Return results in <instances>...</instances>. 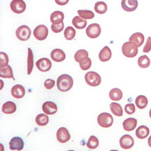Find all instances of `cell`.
<instances>
[{"instance_id": "cell-33", "label": "cell", "mask_w": 151, "mask_h": 151, "mask_svg": "<svg viewBox=\"0 0 151 151\" xmlns=\"http://www.w3.org/2000/svg\"><path fill=\"white\" fill-rule=\"evenodd\" d=\"M64 36L65 38L68 40H71L75 38L76 36V30L72 27H67L65 29V32H64Z\"/></svg>"}, {"instance_id": "cell-13", "label": "cell", "mask_w": 151, "mask_h": 151, "mask_svg": "<svg viewBox=\"0 0 151 151\" xmlns=\"http://www.w3.org/2000/svg\"><path fill=\"white\" fill-rule=\"evenodd\" d=\"M9 148L11 150H22L24 148V141L23 139L18 137H13L9 142Z\"/></svg>"}, {"instance_id": "cell-18", "label": "cell", "mask_w": 151, "mask_h": 151, "mask_svg": "<svg viewBox=\"0 0 151 151\" xmlns=\"http://www.w3.org/2000/svg\"><path fill=\"white\" fill-rule=\"evenodd\" d=\"M112 56L111 50L108 46H105L99 52V59L102 62H106L111 59Z\"/></svg>"}, {"instance_id": "cell-15", "label": "cell", "mask_w": 151, "mask_h": 151, "mask_svg": "<svg viewBox=\"0 0 151 151\" xmlns=\"http://www.w3.org/2000/svg\"><path fill=\"white\" fill-rule=\"evenodd\" d=\"M11 95L16 99L23 98L25 95V89L22 85L16 84L11 88Z\"/></svg>"}, {"instance_id": "cell-16", "label": "cell", "mask_w": 151, "mask_h": 151, "mask_svg": "<svg viewBox=\"0 0 151 151\" xmlns=\"http://www.w3.org/2000/svg\"><path fill=\"white\" fill-rule=\"evenodd\" d=\"M50 57L55 62H60L63 61L66 59V55L65 52L60 49H55L50 53Z\"/></svg>"}, {"instance_id": "cell-3", "label": "cell", "mask_w": 151, "mask_h": 151, "mask_svg": "<svg viewBox=\"0 0 151 151\" xmlns=\"http://www.w3.org/2000/svg\"><path fill=\"white\" fill-rule=\"evenodd\" d=\"M85 80L89 86L93 87L98 86L102 82L100 75L93 71H90L86 73L85 75Z\"/></svg>"}, {"instance_id": "cell-44", "label": "cell", "mask_w": 151, "mask_h": 151, "mask_svg": "<svg viewBox=\"0 0 151 151\" xmlns=\"http://www.w3.org/2000/svg\"><path fill=\"white\" fill-rule=\"evenodd\" d=\"M149 116H150V119H151V109L150 110V112H149Z\"/></svg>"}, {"instance_id": "cell-9", "label": "cell", "mask_w": 151, "mask_h": 151, "mask_svg": "<svg viewBox=\"0 0 151 151\" xmlns=\"http://www.w3.org/2000/svg\"><path fill=\"white\" fill-rule=\"evenodd\" d=\"M36 68L41 72H48L51 69V61L47 58H41L36 62Z\"/></svg>"}, {"instance_id": "cell-4", "label": "cell", "mask_w": 151, "mask_h": 151, "mask_svg": "<svg viewBox=\"0 0 151 151\" xmlns=\"http://www.w3.org/2000/svg\"><path fill=\"white\" fill-rule=\"evenodd\" d=\"M97 123L101 127L104 128H108L113 125V118L110 114L104 112L98 116Z\"/></svg>"}, {"instance_id": "cell-43", "label": "cell", "mask_w": 151, "mask_h": 151, "mask_svg": "<svg viewBox=\"0 0 151 151\" xmlns=\"http://www.w3.org/2000/svg\"><path fill=\"white\" fill-rule=\"evenodd\" d=\"M148 146L150 147L151 148V135L150 137H149L148 138Z\"/></svg>"}, {"instance_id": "cell-32", "label": "cell", "mask_w": 151, "mask_h": 151, "mask_svg": "<svg viewBox=\"0 0 151 151\" xmlns=\"http://www.w3.org/2000/svg\"><path fill=\"white\" fill-rule=\"evenodd\" d=\"M88 57V52L86 50H79L75 53L74 59L76 62H81L82 60Z\"/></svg>"}, {"instance_id": "cell-36", "label": "cell", "mask_w": 151, "mask_h": 151, "mask_svg": "<svg viewBox=\"0 0 151 151\" xmlns=\"http://www.w3.org/2000/svg\"><path fill=\"white\" fill-rule=\"evenodd\" d=\"M79 65H80L81 68L83 70H87L90 68L91 65H92V61L89 57H86V59L79 62Z\"/></svg>"}, {"instance_id": "cell-23", "label": "cell", "mask_w": 151, "mask_h": 151, "mask_svg": "<svg viewBox=\"0 0 151 151\" xmlns=\"http://www.w3.org/2000/svg\"><path fill=\"white\" fill-rule=\"evenodd\" d=\"M144 40H145V38H144V34H141V33L136 32V33H134V34H133L132 35H131V36H130V38H129V41L134 42V43H136L137 46L139 47H141L143 44H144Z\"/></svg>"}, {"instance_id": "cell-20", "label": "cell", "mask_w": 151, "mask_h": 151, "mask_svg": "<svg viewBox=\"0 0 151 151\" xmlns=\"http://www.w3.org/2000/svg\"><path fill=\"white\" fill-rule=\"evenodd\" d=\"M1 111L4 114H12L16 111V105L14 102L11 101H8L4 103L1 108Z\"/></svg>"}, {"instance_id": "cell-35", "label": "cell", "mask_w": 151, "mask_h": 151, "mask_svg": "<svg viewBox=\"0 0 151 151\" xmlns=\"http://www.w3.org/2000/svg\"><path fill=\"white\" fill-rule=\"evenodd\" d=\"M99 144L98 139L95 136H91L87 143V147L89 149H95L99 146Z\"/></svg>"}, {"instance_id": "cell-12", "label": "cell", "mask_w": 151, "mask_h": 151, "mask_svg": "<svg viewBox=\"0 0 151 151\" xmlns=\"http://www.w3.org/2000/svg\"><path fill=\"white\" fill-rule=\"evenodd\" d=\"M134 144L133 137L129 134H125L120 139V146L122 148L125 149H130L132 148Z\"/></svg>"}, {"instance_id": "cell-17", "label": "cell", "mask_w": 151, "mask_h": 151, "mask_svg": "<svg viewBox=\"0 0 151 151\" xmlns=\"http://www.w3.org/2000/svg\"><path fill=\"white\" fill-rule=\"evenodd\" d=\"M137 125V120L134 118H129L125 120L123 123V128L125 131L131 132L136 128Z\"/></svg>"}, {"instance_id": "cell-24", "label": "cell", "mask_w": 151, "mask_h": 151, "mask_svg": "<svg viewBox=\"0 0 151 151\" xmlns=\"http://www.w3.org/2000/svg\"><path fill=\"white\" fill-rule=\"evenodd\" d=\"M72 24L78 29H83L86 27L87 21L80 16H76L73 18Z\"/></svg>"}, {"instance_id": "cell-14", "label": "cell", "mask_w": 151, "mask_h": 151, "mask_svg": "<svg viewBox=\"0 0 151 151\" xmlns=\"http://www.w3.org/2000/svg\"><path fill=\"white\" fill-rule=\"evenodd\" d=\"M42 110L47 115H53L57 111V106L55 102L46 101L42 105Z\"/></svg>"}, {"instance_id": "cell-27", "label": "cell", "mask_w": 151, "mask_h": 151, "mask_svg": "<svg viewBox=\"0 0 151 151\" xmlns=\"http://www.w3.org/2000/svg\"><path fill=\"white\" fill-rule=\"evenodd\" d=\"M148 98L145 96H142V95L139 96L135 100V104H136L137 107L140 109H145L148 105Z\"/></svg>"}, {"instance_id": "cell-31", "label": "cell", "mask_w": 151, "mask_h": 151, "mask_svg": "<svg viewBox=\"0 0 151 151\" xmlns=\"http://www.w3.org/2000/svg\"><path fill=\"white\" fill-rule=\"evenodd\" d=\"M150 60L148 56L143 55L141 56L138 59V65L141 68H147L150 66Z\"/></svg>"}, {"instance_id": "cell-10", "label": "cell", "mask_w": 151, "mask_h": 151, "mask_svg": "<svg viewBox=\"0 0 151 151\" xmlns=\"http://www.w3.org/2000/svg\"><path fill=\"white\" fill-rule=\"evenodd\" d=\"M56 135H57V141L61 144L68 142L71 139L70 134H69L68 129L65 127H60V129H58Z\"/></svg>"}, {"instance_id": "cell-11", "label": "cell", "mask_w": 151, "mask_h": 151, "mask_svg": "<svg viewBox=\"0 0 151 151\" xmlns=\"http://www.w3.org/2000/svg\"><path fill=\"white\" fill-rule=\"evenodd\" d=\"M139 3L137 0H122L121 6L124 11L127 12H132L138 7Z\"/></svg>"}, {"instance_id": "cell-1", "label": "cell", "mask_w": 151, "mask_h": 151, "mask_svg": "<svg viewBox=\"0 0 151 151\" xmlns=\"http://www.w3.org/2000/svg\"><path fill=\"white\" fill-rule=\"evenodd\" d=\"M73 85V78L67 74L61 75L57 79V87L62 92H67L72 88Z\"/></svg>"}, {"instance_id": "cell-2", "label": "cell", "mask_w": 151, "mask_h": 151, "mask_svg": "<svg viewBox=\"0 0 151 151\" xmlns=\"http://www.w3.org/2000/svg\"><path fill=\"white\" fill-rule=\"evenodd\" d=\"M138 46L134 42H126L122 46V52L127 58H134L138 54Z\"/></svg>"}, {"instance_id": "cell-25", "label": "cell", "mask_w": 151, "mask_h": 151, "mask_svg": "<svg viewBox=\"0 0 151 151\" xmlns=\"http://www.w3.org/2000/svg\"><path fill=\"white\" fill-rule=\"evenodd\" d=\"M109 98L112 101H119L123 98V92L118 88H114L109 92Z\"/></svg>"}, {"instance_id": "cell-21", "label": "cell", "mask_w": 151, "mask_h": 151, "mask_svg": "<svg viewBox=\"0 0 151 151\" xmlns=\"http://www.w3.org/2000/svg\"><path fill=\"white\" fill-rule=\"evenodd\" d=\"M150 134V129L146 125H141L136 130V136L138 139H144L148 137Z\"/></svg>"}, {"instance_id": "cell-30", "label": "cell", "mask_w": 151, "mask_h": 151, "mask_svg": "<svg viewBox=\"0 0 151 151\" xmlns=\"http://www.w3.org/2000/svg\"><path fill=\"white\" fill-rule=\"evenodd\" d=\"M107 4L104 1H98L94 4V11L99 14H104L107 11Z\"/></svg>"}, {"instance_id": "cell-7", "label": "cell", "mask_w": 151, "mask_h": 151, "mask_svg": "<svg viewBox=\"0 0 151 151\" xmlns=\"http://www.w3.org/2000/svg\"><path fill=\"white\" fill-rule=\"evenodd\" d=\"M102 32L100 25L97 23L91 24L86 29V34L89 38H96L99 36Z\"/></svg>"}, {"instance_id": "cell-29", "label": "cell", "mask_w": 151, "mask_h": 151, "mask_svg": "<svg viewBox=\"0 0 151 151\" xmlns=\"http://www.w3.org/2000/svg\"><path fill=\"white\" fill-rule=\"evenodd\" d=\"M34 68V56L31 48H28V75H30L32 72Z\"/></svg>"}, {"instance_id": "cell-6", "label": "cell", "mask_w": 151, "mask_h": 151, "mask_svg": "<svg viewBox=\"0 0 151 151\" xmlns=\"http://www.w3.org/2000/svg\"><path fill=\"white\" fill-rule=\"evenodd\" d=\"M33 34L36 40H44L48 37V29L45 25L40 24L34 29Z\"/></svg>"}, {"instance_id": "cell-38", "label": "cell", "mask_w": 151, "mask_h": 151, "mask_svg": "<svg viewBox=\"0 0 151 151\" xmlns=\"http://www.w3.org/2000/svg\"><path fill=\"white\" fill-rule=\"evenodd\" d=\"M125 111L127 114H129V115H131V114H133L135 112V111H136L135 105L132 103L127 104L125 106Z\"/></svg>"}, {"instance_id": "cell-26", "label": "cell", "mask_w": 151, "mask_h": 151, "mask_svg": "<svg viewBox=\"0 0 151 151\" xmlns=\"http://www.w3.org/2000/svg\"><path fill=\"white\" fill-rule=\"evenodd\" d=\"M110 109L113 115L121 117L123 114V110L121 105L117 102H112L110 104Z\"/></svg>"}, {"instance_id": "cell-8", "label": "cell", "mask_w": 151, "mask_h": 151, "mask_svg": "<svg viewBox=\"0 0 151 151\" xmlns=\"http://www.w3.org/2000/svg\"><path fill=\"white\" fill-rule=\"evenodd\" d=\"M11 11L17 14H20L26 10V4L23 0H13L11 2Z\"/></svg>"}, {"instance_id": "cell-5", "label": "cell", "mask_w": 151, "mask_h": 151, "mask_svg": "<svg viewBox=\"0 0 151 151\" xmlns=\"http://www.w3.org/2000/svg\"><path fill=\"white\" fill-rule=\"evenodd\" d=\"M16 37L21 41H26L29 40L31 36V30L27 25H22L17 29L15 32Z\"/></svg>"}, {"instance_id": "cell-40", "label": "cell", "mask_w": 151, "mask_h": 151, "mask_svg": "<svg viewBox=\"0 0 151 151\" xmlns=\"http://www.w3.org/2000/svg\"><path fill=\"white\" fill-rule=\"evenodd\" d=\"M55 80H53V79H46L45 82H44V86H45V88L48 90L52 89V88L55 86Z\"/></svg>"}, {"instance_id": "cell-37", "label": "cell", "mask_w": 151, "mask_h": 151, "mask_svg": "<svg viewBox=\"0 0 151 151\" xmlns=\"http://www.w3.org/2000/svg\"><path fill=\"white\" fill-rule=\"evenodd\" d=\"M9 63V57L4 52L0 53V68L7 66Z\"/></svg>"}, {"instance_id": "cell-34", "label": "cell", "mask_w": 151, "mask_h": 151, "mask_svg": "<svg viewBox=\"0 0 151 151\" xmlns=\"http://www.w3.org/2000/svg\"><path fill=\"white\" fill-rule=\"evenodd\" d=\"M78 13L79 16L82 17L83 19L85 20H90V19L94 18V14L92 11H89V10H78Z\"/></svg>"}, {"instance_id": "cell-22", "label": "cell", "mask_w": 151, "mask_h": 151, "mask_svg": "<svg viewBox=\"0 0 151 151\" xmlns=\"http://www.w3.org/2000/svg\"><path fill=\"white\" fill-rule=\"evenodd\" d=\"M0 77L1 78L13 79V80H15L14 77H13V70L10 65H9L7 66L0 68Z\"/></svg>"}, {"instance_id": "cell-41", "label": "cell", "mask_w": 151, "mask_h": 151, "mask_svg": "<svg viewBox=\"0 0 151 151\" xmlns=\"http://www.w3.org/2000/svg\"><path fill=\"white\" fill-rule=\"evenodd\" d=\"M151 50V37L149 36L148 38V39L146 40V44H145L144 49H143V52L144 53H148Z\"/></svg>"}, {"instance_id": "cell-19", "label": "cell", "mask_w": 151, "mask_h": 151, "mask_svg": "<svg viewBox=\"0 0 151 151\" xmlns=\"http://www.w3.org/2000/svg\"><path fill=\"white\" fill-rule=\"evenodd\" d=\"M65 15L60 11H56L50 15V22L53 24H58L63 22Z\"/></svg>"}, {"instance_id": "cell-42", "label": "cell", "mask_w": 151, "mask_h": 151, "mask_svg": "<svg viewBox=\"0 0 151 151\" xmlns=\"http://www.w3.org/2000/svg\"><path fill=\"white\" fill-rule=\"evenodd\" d=\"M55 3L60 6H65L68 4L69 0H55Z\"/></svg>"}, {"instance_id": "cell-28", "label": "cell", "mask_w": 151, "mask_h": 151, "mask_svg": "<svg viewBox=\"0 0 151 151\" xmlns=\"http://www.w3.org/2000/svg\"><path fill=\"white\" fill-rule=\"evenodd\" d=\"M35 121L36 123L39 126H45L49 122V118L46 114H40L36 117Z\"/></svg>"}, {"instance_id": "cell-39", "label": "cell", "mask_w": 151, "mask_h": 151, "mask_svg": "<svg viewBox=\"0 0 151 151\" xmlns=\"http://www.w3.org/2000/svg\"><path fill=\"white\" fill-rule=\"evenodd\" d=\"M64 27H65V24L63 22L58 24H53L51 25V29L54 33H60L64 29Z\"/></svg>"}]
</instances>
